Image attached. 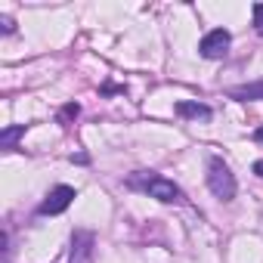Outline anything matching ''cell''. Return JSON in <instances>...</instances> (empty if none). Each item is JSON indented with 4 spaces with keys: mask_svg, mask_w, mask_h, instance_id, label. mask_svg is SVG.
I'll list each match as a JSON object with an SVG mask.
<instances>
[{
    "mask_svg": "<svg viewBox=\"0 0 263 263\" xmlns=\"http://www.w3.org/2000/svg\"><path fill=\"white\" fill-rule=\"evenodd\" d=\"M127 186L143 189V192H149V195L158 198V201H180V198H183V192H180L177 183H171V180H164V177H158V174H146V171L134 174V177L127 180Z\"/></svg>",
    "mask_w": 263,
    "mask_h": 263,
    "instance_id": "obj_1",
    "label": "cell"
},
{
    "mask_svg": "<svg viewBox=\"0 0 263 263\" xmlns=\"http://www.w3.org/2000/svg\"><path fill=\"white\" fill-rule=\"evenodd\" d=\"M208 186L223 201L235 198V177H232V171H229V164L223 158H211L208 161Z\"/></svg>",
    "mask_w": 263,
    "mask_h": 263,
    "instance_id": "obj_2",
    "label": "cell"
},
{
    "mask_svg": "<svg viewBox=\"0 0 263 263\" xmlns=\"http://www.w3.org/2000/svg\"><path fill=\"white\" fill-rule=\"evenodd\" d=\"M229 44H232L229 31H226V28H214V31H208V34L201 37L198 50H201V56H204V59H223V56H226V50H229Z\"/></svg>",
    "mask_w": 263,
    "mask_h": 263,
    "instance_id": "obj_3",
    "label": "cell"
},
{
    "mask_svg": "<svg viewBox=\"0 0 263 263\" xmlns=\"http://www.w3.org/2000/svg\"><path fill=\"white\" fill-rule=\"evenodd\" d=\"M93 245H96L93 232L78 229L71 235V263H93Z\"/></svg>",
    "mask_w": 263,
    "mask_h": 263,
    "instance_id": "obj_4",
    "label": "cell"
},
{
    "mask_svg": "<svg viewBox=\"0 0 263 263\" xmlns=\"http://www.w3.org/2000/svg\"><path fill=\"white\" fill-rule=\"evenodd\" d=\"M74 195H78V192H74L71 186H56V189L47 195V201L41 204V214H50V217H53V214H62V211L74 201Z\"/></svg>",
    "mask_w": 263,
    "mask_h": 263,
    "instance_id": "obj_5",
    "label": "cell"
},
{
    "mask_svg": "<svg viewBox=\"0 0 263 263\" xmlns=\"http://www.w3.org/2000/svg\"><path fill=\"white\" fill-rule=\"evenodd\" d=\"M232 99H241V102H251V99H263V81H254V84H241V87H232L229 90Z\"/></svg>",
    "mask_w": 263,
    "mask_h": 263,
    "instance_id": "obj_6",
    "label": "cell"
},
{
    "mask_svg": "<svg viewBox=\"0 0 263 263\" xmlns=\"http://www.w3.org/2000/svg\"><path fill=\"white\" fill-rule=\"evenodd\" d=\"M177 115L180 118H211V108L204 105V102H189V99H183V102H177Z\"/></svg>",
    "mask_w": 263,
    "mask_h": 263,
    "instance_id": "obj_7",
    "label": "cell"
},
{
    "mask_svg": "<svg viewBox=\"0 0 263 263\" xmlns=\"http://www.w3.org/2000/svg\"><path fill=\"white\" fill-rule=\"evenodd\" d=\"M25 134V124H16V127H7L4 130V134H0V143H4V146H13L19 137Z\"/></svg>",
    "mask_w": 263,
    "mask_h": 263,
    "instance_id": "obj_8",
    "label": "cell"
},
{
    "mask_svg": "<svg viewBox=\"0 0 263 263\" xmlns=\"http://www.w3.org/2000/svg\"><path fill=\"white\" fill-rule=\"evenodd\" d=\"M254 28L257 34H263V4H254Z\"/></svg>",
    "mask_w": 263,
    "mask_h": 263,
    "instance_id": "obj_9",
    "label": "cell"
},
{
    "mask_svg": "<svg viewBox=\"0 0 263 263\" xmlns=\"http://www.w3.org/2000/svg\"><path fill=\"white\" fill-rule=\"evenodd\" d=\"M78 111H81V105H78V102H68V105L62 108V121H68V118H78Z\"/></svg>",
    "mask_w": 263,
    "mask_h": 263,
    "instance_id": "obj_10",
    "label": "cell"
},
{
    "mask_svg": "<svg viewBox=\"0 0 263 263\" xmlns=\"http://www.w3.org/2000/svg\"><path fill=\"white\" fill-rule=\"evenodd\" d=\"M13 28H16V25H13V19H10V16H4V31H13Z\"/></svg>",
    "mask_w": 263,
    "mask_h": 263,
    "instance_id": "obj_11",
    "label": "cell"
},
{
    "mask_svg": "<svg viewBox=\"0 0 263 263\" xmlns=\"http://www.w3.org/2000/svg\"><path fill=\"white\" fill-rule=\"evenodd\" d=\"M254 174H257V177H263V158H260V161H254Z\"/></svg>",
    "mask_w": 263,
    "mask_h": 263,
    "instance_id": "obj_12",
    "label": "cell"
},
{
    "mask_svg": "<svg viewBox=\"0 0 263 263\" xmlns=\"http://www.w3.org/2000/svg\"><path fill=\"white\" fill-rule=\"evenodd\" d=\"M257 143H263V127H257Z\"/></svg>",
    "mask_w": 263,
    "mask_h": 263,
    "instance_id": "obj_13",
    "label": "cell"
}]
</instances>
